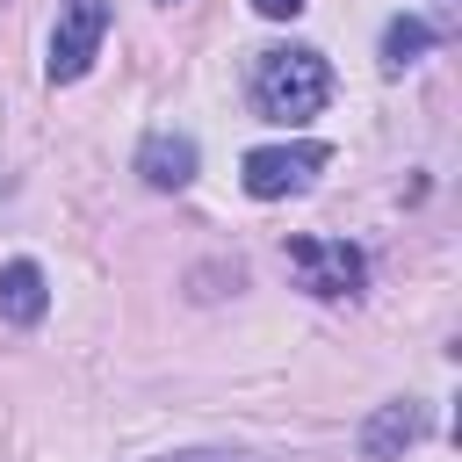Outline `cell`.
<instances>
[{
	"label": "cell",
	"instance_id": "1",
	"mask_svg": "<svg viewBox=\"0 0 462 462\" xmlns=\"http://www.w3.org/2000/svg\"><path fill=\"white\" fill-rule=\"evenodd\" d=\"M325 101H332V65H325V51L282 43V51H260V58H253V116H260V123L296 130V123H310Z\"/></svg>",
	"mask_w": 462,
	"mask_h": 462
},
{
	"label": "cell",
	"instance_id": "2",
	"mask_svg": "<svg viewBox=\"0 0 462 462\" xmlns=\"http://www.w3.org/2000/svg\"><path fill=\"white\" fill-rule=\"evenodd\" d=\"M325 166H332L325 144H260V152H245L238 180H245L253 202H282V195H303Z\"/></svg>",
	"mask_w": 462,
	"mask_h": 462
},
{
	"label": "cell",
	"instance_id": "3",
	"mask_svg": "<svg viewBox=\"0 0 462 462\" xmlns=\"http://www.w3.org/2000/svg\"><path fill=\"white\" fill-rule=\"evenodd\" d=\"M289 267H296V282H303L318 303L361 296V282H368V260H361V245H346V238H289Z\"/></svg>",
	"mask_w": 462,
	"mask_h": 462
},
{
	"label": "cell",
	"instance_id": "4",
	"mask_svg": "<svg viewBox=\"0 0 462 462\" xmlns=\"http://www.w3.org/2000/svg\"><path fill=\"white\" fill-rule=\"evenodd\" d=\"M101 36H108V0H65L51 29V87L87 79V65L101 58Z\"/></svg>",
	"mask_w": 462,
	"mask_h": 462
},
{
	"label": "cell",
	"instance_id": "5",
	"mask_svg": "<svg viewBox=\"0 0 462 462\" xmlns=\"http://www.w3.org/2000/svg\"><path fill=\"white\" fill-rule=\"evenodd\" d=\"M137 180L159 188V195H180V188L195 180V137H180V130H152V137L137 144Z\"/></svg>",
	"mask_w": 462,
	"mask_h": 462
},
{
	"label": "cell",
	"instance_id": "6",
	"mask_svg": "<svg viewBox=\"0 0 462 462\" xmlns=\"http://www.w3.org/2000/svg\"><path fill=\"white\" fill-rule=\"evenodd\" d=\"M419 433H426V411H419L411 397H390V404H375V419L361 426V455H368V462H397Z\"/></svg>",
	"mask_w": 462,
	"mask_h": 462
},
{
	"label": "cell",
	"instance_id": "7",
	"mask_svg": "<svg viewBox=\"0 0 462 462\" xmlns=\"http://www.w3.org/2000/svg\"><path fill=\"white\" fill-rule=\"evenodd\" d=\"M43 310H51L43 267H36V260H7V267H0V318H7V325H36Z\"/></svg>",
	"mask_w": 462,
	"mask_h": 462
},
{
	"label": "cell",
	"instance_id": "8",
	"mask_svg": "<svg viewBox=\"0 0 462 462\" xmlns=\"http://www.w3.org/2000/svg\"><path fill=\"white\" fill-rule=\"evenodd\" d=\"M433 51V29L419 22V14H397L390 29H383V72H404V65H419Z\"/></svg>",
	"mask_w": 462,
	"mask_h": 462
},
{
	"label": "cell",
	"instance_id": "9",
	"mask_svg": "<svg viewBox=\"0 0 462 462\" xmlns=\"http://www.w3.org/2000/svg\"><path fill=\"white\" fill-rule=\"evenodd\" d=\"M159 462H253V455H231V448H188V455H159Z\"/></svg>",
	"mask_w": 462,
	"mask_h": 462
},
{
	"label": "cell",
	"instance_id": "10",
	"mask_svg": "<svg viewBox=\"0 0 462 462\" xmlns=\"http://www.w3.org/2000/svg\"><path fill=\"white\" fill-rule=\"evenodd\" d=\"M253 14H267V22H296L303 0H253Z\"/></svg>",
	"mask_w": 462,
	"mask_h": 462
}]
</instances>
